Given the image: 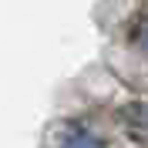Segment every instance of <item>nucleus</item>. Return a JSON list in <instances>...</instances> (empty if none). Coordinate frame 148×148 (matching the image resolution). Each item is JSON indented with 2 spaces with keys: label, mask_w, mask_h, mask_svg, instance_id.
I'll use <instances>...</instances> for the list:
<instances>
[{
  "label": "nucleus",
  "mask_w": 148,
  "mask_h": 148,
  "mask_svg": "<svg viewBox=\"0 0 148 148\" xmlns=\"http://www.w3.org/2000/svg\"><path fill=\"white\" fill-rule=\"evenodd\" d=\"M40 148H111V125L101 114H61L44 128Z\"/></svg>",
  "instance_id": "obj_1"
},
{
  "label": "nucleus",
  "mask_w": 148,
  "mask_h": 148,
  "mask_svg": "<svg viewBox=\"0 0 148 148\" xmlns=\"http://www.w3.org/2000/svg\"><path fill=\"white\" fill-rule=\"evenodd\" d=\"M108 27H111V34L121 37V44L131 54H138V61H148V0L121 7L108 20Z\"/></svg>",
  "instance_id": "obj_2"
},
{
  "label": "nucleus",
  "mask_w": 148,
  "mask_h": 148,
  "mask_svg": "<svg viewBox=\"0 0 148 148\" xmlns=\"http://www.w3.org/2000/svg\"><path fill=\"white\" fill-rule=\"evenodd\" d=\"M145 108H148V104H145Z\"/></svg>",
  "instance_id": "obj_3"
}]
</instances>
